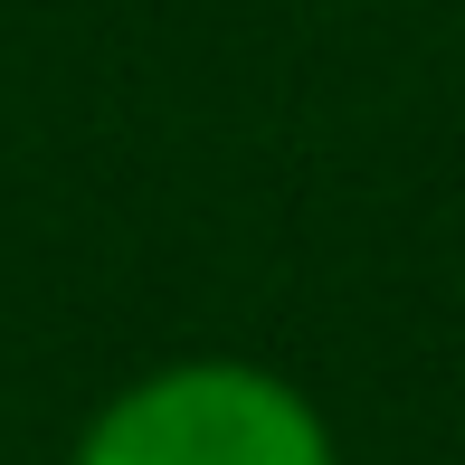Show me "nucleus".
<instances>
[{
    "label": "nucleus",
    "instance_id": "f257e3e1",
    "mask_svg": "<svg viewBox=\"0 0 465 465\" xmlns=\"http://www.w3.org/2000/svg\"><path fill=\"white\" fill-rule=\"evenodd\" d=\"M67 465H342V447H332V418L285 371L238 351H190L124 380L76 428Z\"/></svg>",
    "mask_w": 465,
    "mask_h": 465
}]
</instances>
